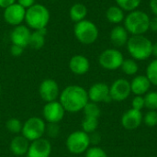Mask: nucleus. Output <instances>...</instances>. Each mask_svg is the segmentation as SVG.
I'll use <instances>...</instances> for the list:
<instances>
[{
  "mask_svg": "<svg viewBox=\"0 0 157 157\" xmlns=\"http://www.w3.org/2000/svg\"><path fill=\"white\" fill-rule=\"evenodd\" d=\"M150 8L155 17H157V0H150Z\"/></svg>",
  "mask_w": 157,
  "mask_h": 157,
  "instance_id": "nucleus-39",
  "label": "nucleus"
},
{
  "mask_svg": "<svg viewBox=\"0 0 157 157\" xmlns=\"http://www.w3.org/2000/svg\"><path fill=\"white\" fill-rule=\"evenodd\" d=\"M46 29H39V30H33L30 35L29 43V46H30L34 50H40L41 49L46 40Z\"/></svg>",
  "mask_w": 157,
  "mask_h": 157,
  "instance_id": "nucleus-22",
  "label": "nucleus"
},
{
  "mask_svg": "<svg viewBox=\"0 0 157 157\" xmlns=\"http://www.w3.org/2000/svg\"><path fill=\"white\" fill-rule=\"evenodd\" d=\"M82 131L86 132L87 134H91L95 132L98 127V119L92 117H85L81 123Z\"/></svg>",
  "mask_w": 157,
  "mask_h": 157,
  "instance_id": "nucleus-24",
  "label": "nucleus"
},
{
  "mask_svg": "<svg viewBox=\"0 0 157 157\" xmlns=\"http://www.w3.org/2000/svg\"><path fill=\"white\" fill-rule=\"evenodd\" d=\"M118 6H120L122 10L126 11H133L138 8L142 0H115Z\"/></svg>",
  "mask_w": 157,
  "mask_h": 157,
  "instance_id": "nucleus-28",
  "label": "nucleus"
},
{
  "mask_svg": "<svg viewBox=\"0 0 157 157\" xmlns=\"http://www.w3.org/2000/svg\"><path fill=\"white\" fill-rule=\"evenodd\" d=\"M46 133L45 121L39 117H31L28 119L22 126L21 135L29 142L40 139Z\"/></svg>",
  "mask_w": 157,
  "mask_h": 157,
  "instance_id": "nucleus-6",
  "label": "nucleus"
},
{
  "mask_svg": "<svg viewBox=\"0 0 157 157\" xmlns=\"http://www.w3.org/2000/svg\"><path fill=\"white\" fill-rule=\"evenodd\" d=\"M107 19L113 24H119L124 19V12L123 10L118 6H109L106 12Z\"/></svg>",
  "mask_w": 157,
  "mask_h": 157,
  "instance_id": "nucleus-23",
  "label": "nucleus"
},
{
  "mask_svg": "<svg viewBox=\"0 0 157 157\" xmlns=\"http://www.w3.org/2000/svg\"><path fill=\"white\" fill-rule=\"evenodd\" d=\"M83 111H84L85 117H92V118H97V119H98L101 114V109L97 103L91 102V101L87 102V104L83 109Z\"/></svg>",
  "mask_w": 157,
  "mask_h": 157,
  "instance_id": "nucleus-26",
  "label": "nucleus"
},
{
  "mask_svg": "<svg viewBox=\"0 0 157 157\" xmlns=\"http://www.w3.org/2000/svg\"><path fill=\"white\" fill-rule=\"evenodd\" d=\"M128 33L129 32L124 27L116 26L112 29L110 32V40L117 47L124 46L125 44H127L129 40Z\"/></svg>",
  "mask_w": 157,
  "mask_h": 157,
  "instance_id": "nucleus-20",
  "label": "nucleus"
},
{
  "mask_svg": "<svg viewBox=\"0 0 157 157\" xmlns=\"http://www.w3.org/2000/svg\"><path fill=\"white\" fill-rule=\"evenodd\" d=\"M16 2H17V0H0V7L3 8V9H5L7 6L13 5Z\"/></svg>",
  "mask_w": 157,
  "mask_h": 157,
  "instance_id": "nucleus-37",
  "label": "nucleus"
},
{
  "mask_svg": "<svg viewBox=\"0 0 157 157\" xmlns=\"http://www.w3.org/2000/svg\"><path fill=\"white\" fill-rule=\"evenodd\" d=\"M146 76L152 85L157 86V59L152 61L146 69Z\"/></svg>",
  "mask_w": 157,
  "mask_h": 157,
  "instance_id": "nucleus-30",
  "label": "nucleus"
},
{
  "mask_svg": "<svg viewBox=\"0 0 157 157\" xmlns=\"http://www.w3.org/2000/svg\"><path fill=\"white\" fill-rule=\"evenodd\" d=\"M149 29L153 31H157V17H155L150 20V27Z\"/></svg>",
  "mask_w": 157,
  "mask_h": 157,
  "instance_id": "nucleus-38",
  "label": "nucleus"
},
{
  "mask_svg": "<svg viewBox=\"0 0 157 157\" xmlns=\"http://www.w3.org/2000/svg\"><path fill=\"white\" fill-rule=\"evenodd\" d=\"M65 109L59 100L46 102L42 109L43 120L48 123H59L65 115Z\"/></svg>",
  "mask_w": 157,
  "mask_h": 157,
  "instance_id": "nucleus-9",
  "label": "nucleus"
},
{
  "mask_svg": "<svg viewBox=\"0 0 157 157\" xmlns=\"http://www.w3.org/2000/svg\"><path fill=\"white\" fill-rule=\"evenodd\" d=\"M86 157H108V155L102 148L98 146H93L86 150Z\"/></svg>",
  "mask_w": 157,
  "mask_h": 157,
  "instance_id": "nucleus-32",
  "label": "nucleus"
},
{
  "mask_svg": "<svg viewBox=\"0 0 157 157\" xmlns=\"http://www.w3.org/2000/svg\"><path fill=\"white\" fill-rule=\"evenodd\" d=\"M144 116L142 111L134 109L126 110L121 116V125L125 130L133 131L136 130L143 122Z\"/></svg>",
  "mask_w": 157,
  "mask_h": 157,
  "instance_id": "nucleus-16",
  "label": "nucleus"
},
{
  "mask_svg": "<svg viewBox=\"0 0 157 157\" xmlns=\"http://www.w3.org/2000/svg\"><path fill=\"white\" fill-rule=\"evenodd\" d=\"M144 104L145 108L149 110H157V92L149 91L144 95Z\"/></svg>",
  "mask_w": 157,
  "mask_h": 157,
  "instance_id": "nucleus-29",
  "label": "nucleus"
},
{
  "mask_svg": "<svg viewBox=\"0 0 157 157\" xmlns=\"http://www.w3.org/2000/svg\"><path fill=\"white\" fill-rule=\"evenodd\" d=\"M131 93V82L124 78H119L115 80L109 86L111 99L117 102L126 100L130 97Z\"/></svg>",
  "mask_w": 157,
  "mask_h": 157,
  "instance_id": "nucleus-11",
  "label": "nucleus"
},
{
  "mask_svg": "<svg viewBox=\"0 0 157 157\" xmlns=\"http://www.w3.org/2000/svg\"><path fill=\"white\" fill-rule=\"evenodd\" d=\"M143 121L148 127H155L157 125V110H149L146 112Z\"/></svg>",
  "mask_w": 157,
  "mask_h": 157,
  "instance_id": "nucleus-31",
  "label": "nucleus"
},
{
  "mask_svg": "<svg viewBox=\"0 0 157 157\" xmlns=\"http://www.w3.org/2000/svg\"><path fill=\"white\" fill-rule=\"evenodd\" d=\"M86 15H87V8L82 3L74 4L69 10V17L71 20L75 23L86 19Z\"/></svg>",
  "mask_w": 157,
  "mask_h": 157,
  "instance_id": "nucleus-21",
  "label": "nucleus"
},
{
  "mask_svg": "<svg viewBox=\"0 0 157 157\" xmlns=\"http://www.w3.org/2000/svg\"><path fill=\"white\" fill-rule=\"evenodd\" d=\"M150 17L144 11H131L124 19V28L133 36L144 35L150 27Z\"/></svg>",
  "mask_w": 157,
  "mask_h": 157,
  "instance_id": "nucleus-4",
  "label": "nucleus"
},
{
  "mask_svg": "<svg viewBox=\"0 0 157 157\" xmlns=\"http://www.w3.org/2000/svg\"><path fill=\"white\" fill-rule=\"evenodd\" d=\"M89 60L82 54L74 55L69 61V69L73 74L76 75H86L89 71Z\"/></svg>",
  "mask_w": 157,
  "mask_h": 157,
  "instance_id": "nucleus-17",
  "label": "nucleus"
},
{
  "mask_svg": "<svg viewBox=\"0 0 157 157\" xmlns=\"http://www.w3.org/2000/svg\"><path fill=\"white\" fill-rule=\"evenodd\" d=\"M52 154V144L45 138L30 142L27 157H50Z\"/></svg>",
  "mask_w": 157,
  "mask_h": 157,
  "instance_id": "nucleus-14",
  "label": "nucleus"
},
{
  "mask_svg": "<svg viewBox=\"0 0 157 157\" xmlns=\"http://www.w3.org/2000/svg\"><path fill=\"white\" fill-rule=\"evenodd\" d=\"M144 108H145L144 96H135L132 101V109L142 111Z\"/></svg>",
  "mask_w": 157,
  "mask_h": 157,
  "instance_id": "nucleus-33",
  "label": "nucleus"
},
{
  "mask_svg": "<svg viewBox=\"0 0 157 157\" xmlns=\"http://www.w3.org/2000/svg\"><path fill=\"white\" fill-rule=\"evenodd\" d=\"M25 16H26V9L17 2L5 8L3 14L5 21L8 25L13 27L21 25L22 22L25 21Z\"/></svg>",
  "mask_w": 157,
  "mask_h": 157,
  "instance_id": "nucleus-13",
  "label": "nucleus"
},
{
  "mask_svg": "<svg viewBox=\"0 0 157 157\" xmlns=\"http://www.w3.org/2000/svg\"><path fill=\"white\" fill-rule=\"evenodd\" d=\"M121 69L125 75H134L138 72L139 66L134 59H124V61L121 64Z\"/></svg>",
  "mask_w": 157,
  "mask_h": 157,
  "instance_id": "nucleus-25",
  "label": "nucleus"
},
{
  "mask_svg": "<svg viewBox=\"0 0 157 157\" xmlns=\"http://www.w3.org/2000/svg\"><path fill=\"white\" fill-rule=\"evenodd\" d=\"M46 132L50 137L55 138L60 132V127H58V123H49V125L46 126Z\"/></svg>",
  "mask_w": 157,
  "mask_h": 157,
  "instance_id": "nucleus-34",
  "label": "nucleus"
},
{
  "mask_svg": "<svg viewBox=\"0 0 157 157\" xmlns=\"http://www.w3.org/2000/svg\"><path fill=\"white\" fill-rule=\"evenodd\" d=\"M23 51H24V48L18 46V45H15V44H12L11 47H10V53L12 56L14 57H18L20 56L22 53H23Z\"/></svg>",
  "mask_w": 157,
  "mask_h": 157,
  "instance_id": "nucleus-35",
  "label": "nucleus"
},
{
  "mask_svg": "<svg viewBox=\"0 0 157 157\" xmlns=\"http://www.w3.org/2000/svg\"><path fill=\"white\" fill-rule=\"evenodd\" d=\"M152 55L155 56L157 59V42L153 44V51H152Z\"/></svg>",
  "mask_w": 157,
  "mask_h": 157,
  "instance_id": "nucleus-40",
  "label": "nucleus"
},
{
  "mask_svg": "<svg viewBox=\"0 0 157 157\" xmlns=\"http://www.w3.org/2000/svg\"><path fill=\"white\" fill-rule=\"evenodd\" d=\"M29 144L30 142L23 135H17L10 142V151L17 156L25 155L28 153Z\"/></svg>",
  "mask_w": 157,
  "mask_h": 157,
  "instance_id": "nucleus-19",
  "label": "nucleus"
},
{
  "mask_svg": "<svg viewBox=\"0 0 157 157\" xmlns=\"http://www.w3.org/2000/svg\"><path fill=\"white\" fill-rule=\"evenodd\" d=\"M59 101L66 112L76 113L83 110L89 101V98L87 91L84 87L72 85L66 86L63 91H61Z\"/></svg>",
  "mask_w": 157,
  "mask_h": 157,
  "instance_id": "nucleus-1",
  "label": "nucleus"
},
{
  "mask_svg": "<svg viewBox=\"0 0 157 157\" xmlns=\"http://www.w3.org/2000/svg\"><path fill=\"white\" fill-rule=\"evenodd\" d=\"M74 33L80 43L90 45L98 40L99 31L95 23L90 20L84 19L75 23L74 27Z\"/></svg>",
  "mask_w": 157,
  "mask_h": 157,
  "instance_id": "nucleus-5",
  "label": "nucleus"
},
{
  "mask_svg": "<svg viewBox=\"0 0 157 157\" xmlns=\"http://www.w3.org/2000/svg\"><path fill=\"white\" fill-rule=\"evenodd\" d=\"M0 94H1V87H0Z\"/></svg>",
  "mask_w": 157,
  "mask_h": 157,
  "instance_id": "nucleus-41",
  "label": "nucleus"
},
{
  "mask_svg": "<svg viewBox=\"0 0 157 157\" xmlns=\"http://www.w3.org/2000/svg\"><path fill=\"white\" fill-rule=\"evenodd\" d=\"M151 82L146 75H137L131 82V90L135 96H144L150 91Z\"/></svg>",
  "mask_w": 157,
  "mask_h": 157,
  "instance_id": "nucleus-18",
  "label": "nucleus"
},
{
  "mask_svg": "<svg viewBox=\"0 0 157 157\" xmlns=\"http://www.w3.org/2000/svg\"><path fill=\"white\" fill-rule=\"evenodd\" d=\"M39 93L41 99L45 102H52L59 99L61 91L58 83L52 79L47 78L44 79L39 87Z\"/></svg>",
  "mask_w": 157,
  "mask_h": 157,
  "instance_id": "nucleus-10",
  "label": "nucleus"
},
{
  "mask_svg": "<svg viewBox=\"0 0 157 157\" xmlns=\"http://www.w3.org/2000/svg\"><path fill=\"white\" fill-rule=\"evenodd\" d=\"M90 136L83 131H75L70 133L66 139V148L73 155H81L86 152L90 146Z\"/></svg>",
  "mask_w": 157,
  "mask_h": 157,
  "instance_id": "nucleus-7",
  "label": "nucleus"
},
{
  "mask_svg": "<svg viewBox=\"0 0 157 157\" xmlns=\"http://www.w3.org/2000/svg\"><path fill=\"white\" fill-rule=\"evenodd\" d=\"M124 61L122 53L116 49H108L101 52L98 57L100 66L106 70L113 71L121 67Z\"/></svg>",
  "mask_w": 157,
  "mask_h": 157,
  "instance_id": "nucleus-8",
  "label": "nucleus"
},
{
  "mask_svg": "<svg viewBox=\"0 0 157 157\" xmlns=\"http://www.w3.org/2000/svg\"><path fill=\"white\" fill-rule=\"evenodd\" d=\"M50 18L51 14L49 9L41 4L36 3L29 8L26 9L25 21L27 26L33 30L46 29Z\"/></svg>",
  "mask_w": 157,
  "mask_h": 157,
  "instance_id": "nucleus-2",
  "label": "nucleus"
},
{
  "mask_svg": "<svg viewBox=\"0 0 157 157\" xmlns=\"http://www.w3.org/2000/svg\"><path fill=\"white\" fill-rule=\"evenodd\" d=\"M31 31L28 26L18 25L14 27L10 33V40L12 44L18 45L22 48L29 46Z\"/></svg>",
  "mask_w": 157,
  "mask_h": 157,
  "instance_id": "nucleus-15",
  "label": "nucleus"
},
{
  "mask_svg": "<svg viewBox=\"0 0 157 157\" xmlns=\"http://www.w3.org/2000/svg\"><path fill=\"white\" fill-rule=\"evenodd\" d=\"M87 94L89 101L95 102L97 104L102 102L109 103L112 100L109 94V86L106 83H95L90 86L87 91Z\"/></svg>",
  "mask_w": 157,
  "mask_h": 157,
  "instance_id": "nucleus-12",
  "label": "nucleus"
},
{
  "mask_svg": "<svg viewBox=\"0 0 157 157\" xmlns=\"http://www.w3.org/2000/svg\"><path fill=\"white\" fill-rule=\"evenodd\" d=\"M127 49L135 61H144L152 55L153 43L148 38L143 35H135L129 38Z\"/></svg>",
  "mask_w": 157,
  "mask_h": 157,
  "instance_id": "nucleus-3",
  "label": "nucleus"
},
{
  "mask_svg": "<svg viewBox=\"0 0 157 157\" xmlns=\"http://www.w3.org/2000/svg\"><path fill=\"white\" fill-rule=\"evenodd\" d=\"M22 126H23V123L20 121V120H18L17 118H10L6 122V130L8 132H10L11 133H14V134L21 133Z\"/></svg>",
  "mask_w": 157,
  "mask_h": 157,
  "instance_id": "nucleus-27",
  "label": "nucleus"
},
{
  "mask_svg": "<svg viewBox=\"0 0 157 157\" xmlns=\"http://www.w3.org/2000/svg\"><path fill=\"white\" fill-rule=\"evenodd\" d=\"M17 3L23 6L25 9H28L36 4V0H17Z\"/></svg>",
  "mask_w": 157,
  "mask_h": 157,
  "instance_id": "nucleus-36",
  "label": "nucleus"
}]
</instances>
